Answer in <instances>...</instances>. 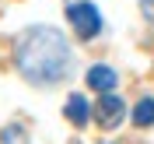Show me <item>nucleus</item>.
<instances>
[{
  "mask_svg": "<svg viewBox=\"0 0 154 144\" xmlns=\"http://www.w3.org/2000/svg\"><path fill=\"white\" fill-rule=\"evenodd\" d=\"M18 67L32 85H56L70 70V49L56 28H32L18 46Z\"/></svg>",
  "mask_w": 154,
  "mask_h": 144,
  "instance_id": "f257e3e1",
  "label": "nucleus"
},
{
  "mask_svg": "<svg viewBox=\"0 0 154 144\" xmlns=\"http://www.w3.org/2000/svg\"><path fill=\"white\" fill-rule=\"evenodd\" d=\"M67 18H70V25H74L77 39H95L98 32H102L98 7L88 4V0H74V4H67Z\"/></svg>",
  "mask_w": 154,
  "mask_h": 144,
  "instance_id": "f03ea898",
  "label": "nucleus"
},
{
  "mask_svg": "<svg viewBox=\"0 0 154 144\" xmlns=\"http://www.w3.org/2000/svg\"><path fill=\"white\" fill-rule=\"evenodd\" d=\"M123 116H126V106H123V98L112 95V91H102V98L95 102V120L102 130H112V126L123 123Z\"/></svg>",
  "mask_w": 154,
  "mask_h": 144,
  "instance_id": "7ed1b4c3",
  "label": "nucleus"
},
{
  "mask_svg": "<svg viewBox=\"0 0 154 144\" xmlns=\"http://www.w3.org/2000/svg\"><path fill=\"white\" fill-rule=\"evenodd\" d=\"M88 85H91V91H112L119 85V74L112 67H105V63H98V67L88 70Z\"/></svg>",
  "mask_w": 154,
  "mask_h": 144,
  "instance_id": "20e7f679",
  "label": "nucleus"
},
{
  "mask_svg": "<svg viewBox=\"0 0 154 144\" xmlns=\"http://www.w3.org/2000/svg\"><path fill=\"white\" fill-rule=\"evenodd\" d=\"M67 120L74 126H84L88 120H91V106H88V98L81 95V91H74V95L67 98Z\"/></svg>",
  "mask_w": 154,
  "mask_h": 144,
  "instance_id": "39448f33",
  "label": "nucleus"
},
{
  "mask_svg": "<svg viewBox=\"0 0 154 144\" xmlns=\"http://www.w3.org/2000/svg\"><path fill=\"white\" fill-rule=\"evenodd\" d=\"M133 123L137 126H151L154 123V98H140L133 106Z\"/></svg>",
  "mask_w": 154,
  "mask_h": 144,
  "instance_id": "423d86ee",
  "label": "nucleus"
},
{
  "mask_svg": "<svg viewBox=\"0 0 154 144\" xmlns=\"http://www.w3.org/2000/svg\"><path fill=\"white\" fill-rule=\"evenodd\" d=\"M0 144H28V130L21 123H7L0 130Z\"/></svg>",
  "mask_w": 154,
  "mask_h": 144,
  "instance_id": "0eeeda50",
  "label": "nucleus"
},
{
  "mask_svg": "<svg viewBox=\"0 0 154 144\" xmlns=\"http://www.w3.org/2000/svg\"><path fill=\"white\" fill-rule=\"evenodd\" d=\"M140 7H144V18H154V0H144Z\"/></svg>",
  "mask_w": 154,
  "mask_h": 144,
  "instance_id": "6e6552de",
  "label": "nucleus"
}]
</instances>
